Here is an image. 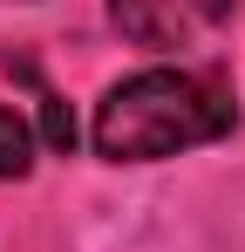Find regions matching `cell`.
I'll use <instances>...</instances> for the list:
<instances>
[{
	"instance_id": "obj_1",
	"label": "cell",
	"mask_w": 245,
	"mask_h": 252,
	"mask_svg": "<svg viewBox=\"0 0 245 252\" xmlns=\"http://www.w3.org/2000/svg\"><path fill=\"white\" fill-rule=\"evenodd\" d=\"M232 116V89L198 68H143L95 102V150L109 164H157L177 150L218 143Z\"/></svg>"
},
{
	"instance_id": "obj_2",
	"label": "cell",
	"mask_w": 245,
	"mask_h": 252,
	"mask_svg": "<svg viewBox=\"0 0 245 252\" xmlns=\"http://www.w3.org/2000/svg\"><path fill=\"white\" fill-rule=\"evenodd\" d=\"M239 14V0H109V21L136 48H198Z\"/></svg>"
},
{
	"instance_id": "obj_3",
	"label": "cell",
	"mask_w": 245,
	"mask_h": 252,
	"mask_svg": "<svg viewBox=\"0 0 245 252\" xmlns=\"http://www.w3.org/2000/svg\"><path fill=\"white\" fill-rule=\"evenodd\" d=\"M34 170V129L21 109H0V177H28Z\"/></svg>"
},
{
	"instance_id": "obj_4",
	"label": "cell",
	"mask_w": 245,
	"mask_h": 252,
	"mask_svg": "<svg viewBox=\"0 0 245 252\" xmlns=\"http://www.w3.org/2000/svg\"><path fill=\"white\" fill-rule=\"evenodd\" d=\"M41 136H48V150H75V116L61 95H41Z\"/></svg>"
}]
</instances>
